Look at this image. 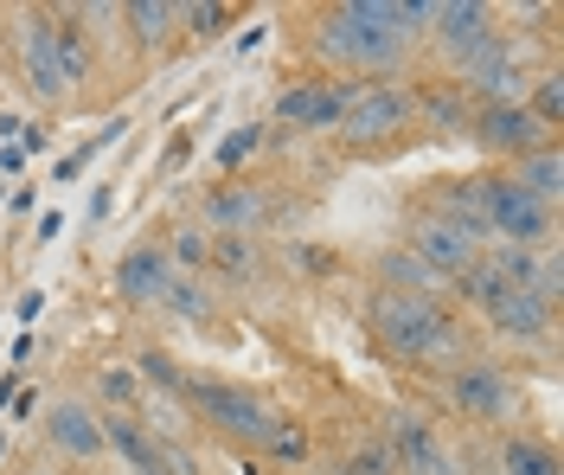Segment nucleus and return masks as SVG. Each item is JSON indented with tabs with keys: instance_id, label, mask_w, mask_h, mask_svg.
I'll return each instance as SVG.
<instances>
[{
	"instance_id": "obj_26",
	"label": "nucleus",
	"mask_w": 564,
	"mask_h": 475,
	"mask_svg": "<svg viewBox=\"0 0 564 475\" xmlns=\"http://www.w3.org/2000/svg\"><path fill=\"white\" fill-rule=\"evenodd\" d=\"M500 475H558V450L539 438H507L500 443Z\"/></svg>"
},
{
	"instance_id": "obj_45",
	"label": "nucleus",
	"mask_w": 564,
	"mask_h": 475,
	"mask_svg": "<svg viewBox=\"0 0 564 475\" xmlns=\"http://www.w3.org/2000/svg\"><path fill=\"white\" fill-rule=\"evenodd\" d=\"M334 475H340V469H334Z\"/></svg>"
},
{
	"instance_id": "obj_43",
	"label": "nucleus",
	"mask_w": 564,
	"mask_h": 475,
	"mask_svg": "<svg viewBox=\"0 0 564 475\" xmlns=\"http://www.w3.org/2000/svg\"><path fill=\"white\" fill-rule=\"evenodd\" d=\"M141 475H161V469H141Z\"/></svg>"
},
{
	"instance_id": "obj_16",
	"label": "nucleus",
	"mask_w": 564,
	"mask_h": 475,
	"mask_svg": "<svg viewBox=\"0 0 564 475\" xmlns=\"http://www.w3.org/2000/svg\"><path fill=\"white\" fill-rule=\"evenodd\" d=\"M340 110H347V84H327V77H308L295 90L276 97V122L282 129H340Z\"/></svg>"
},
{
	"instance_id": "obj_32",
	"label": "nucleus",
	"mask_w": 564,
	"mask_h": 475,
	"mask_svg": "<svg viewBox=\"0 0 564 475\" xmlns=\"http://www.w3.org/2000/svg\"><path fill=\"white\" fill-rule=\"evenodd\" d=\"M340 475H398V463H391V443L386 438H359L347 450V469Z\"/></svg>"
},
{
	"instance_id": "obj_28",
	"label": "nucleus",
	"mask_w": 564,
	"mask_h": 475,
	"mask_svg": "<svg viewBox=\"0 0 564 475\" xmlns=\"http://www.w3.org/2000/svg\"><path fill=\"white\" fill-rule=\"evenodd\" d=\"M97 399L109 404V418H129L141 404V379H135V366H104L97 373Z\"/></svg>"
},
{
	"instance_id": "obj_44",
	"label": "nucleus",
	"mask_w": 564,
	"mask_h": 475,
	"mask_svg": "<svg viewBox=\"0 0 564 475\" xmlns=\"http://www.w3.org/2000/svg\"><path fill=\"white\" fill-rule=\"evenodd\" d=\"M0 456H7V443H0Z\"/></svg>"
},
{
	"instance_id": "obj_31",
	"label": "nucleus",
	"mask_w": 564,
	"mask_h": 475,
	"mask_svg": "<svg viewBox=\"0 0 564 475\" xmlns=\"http://www.w3.org/2000/svg\"><path fill=\"white\" fill-rule=\"evenodd\" d=\"M135 379H148V386H161L167 399H180V386H186V366H180L174 354H154V347H148V354L135 360Z\"/></svg>"
},
{
	"instance_id": "obj_1",
	"label": "nucleus",
	"mask_w": 564,
	"mask_h": 475,
	"mask_svg": "<svg viewBox=\"0 0 564 475\" xmlns=\"http://www.w3.org/2000/svg\"><path fill=\"white\" fill-rule=\"evenodd\" d=\"M436 0H340L308 20V58L327 72H347V84H379L411 65V45L430 33Z\"/></svg>"
},
{
	"instance_id": "obj_41",
	"label": "nucleus",
	"mask_w": 564,
	"mask_h": 475,
	"mask_svg": "<svg viewBox=\"0 0 564 475\" xmlns=\"http://www.w3.org/2000/svg\"><path fill=\"white\" fill-rule=\"evenodd\" d=\"M13 411H20V418H33V411H39V392H26V386H20V392H13Z\"/></svg>"
},
{
	"instance_id": "obj_4",
	"label": "nucleus",
	"mask_w": 564,
	"mask_h": 475,
	"mask_svg": "<svg viewBox=\"0 0 564 475\" xmlns=\"http://www.w3.org/2000/svg\"><path fill=\"white\" fill-rule=\"evenodd\" d=\"M180 404H186V418H193V424H206L212 438L238 443V450H263V443H270V431H276V411L257 399L250 386H238V379L186 373Z\"/></svg>"
},
{
	"instance_id": "obj_39",
	"label": "nucleus",
	"mask_w": 564,
	"mask_h": 475,
	"mask_svg": "<svg viewBox=\"0 0 564 475\" xmlns=\"http://www.w3.org/2000/svg\"><path fill=\"white\" fill-rule=\"evenodd\" d=\"M58 231H65V213H39V245H52V238H58Z\"/></svg>"
},
{
	"instance_id": "obj_11",
	"label": "nucleus",
	"mask_w": 564,
	"mask_h": 475,
	"mask_svg": "<svg viewBox=\"0 0 564 475\" xmlns=\"http://www.w3.org/2000/svg\"><path fill=\"white\" fill-rule=\"evenodd\" d=\"M199 225H206L212 238H257V231L276 225V199L250 181H218L199 199Z\"/></svg>"
},
{
	"instance_id": "obj_13",
	"label": "nucleus",
	"mask_w": 564,
	"mask_h": 475,
	"mask_svg": "<svg viewBox=\"0 0 564 475\" xmlns=\"http://www.w3.org/2000/svg\"><path fill=\"white\" fill-rule=\"evenodd\" d=\"M386 443H391V463H398V475H475L456 450H449V443L423 424L417 411H391Z\"/></svg>"
},
{
	"instance_id": "obj_38",
	"label": "nucleus",
	"mask_w": 564,
	"mask_h": 475,
	"mask_svg": "<svg viewBox=\"0 0 564 475\" xmlns=\"http://www.w3.org/2000/svg\"><path fill=\"white\" fill-rule=\"evenodd\" d=\"M20 168H26V148H20V142H0V181H13Z\"/></svg>"
},
{
	"instance_id": "obj_6",
	"label": "nucleus",
	"mask_w": 564,
	"mask_h": 475,
	"mask_svg": "<svg viewBox=\"0 0 564 475\" xmlns=\"http://www.w3.org/2000/svg\"><path fill=\"white\" fill-rule=\"evenodd\" d=\"M417 129L411 90L404 84H347V110H340V142L347 148H391Z\"/></svg>"
},
{
	"instance_id": "obj_42",
	"label": "nucleus",
	"mask_w": 564,
	"mask_h": 475,
	"mask_svg": "<svg viewBox=\"0 0 564 475\" xmlns=\"http://www.w3.org/2000/svg\"><path fill=\"white\" fill-rule=\"evenodd\" d=\"M20 475H65V469H58V463L45 456V463H26V469H20Z\"/></svg>"
},
{
	"instance_id": "obj_25",
	"label": "nucleus",
	"mask_w": 564,
	"mask_h": 475,
	"mask_svg": "<svg viewBox=\"0 0 564 475\" xmlns=\"http://www.w3.org/2000/svg\"><path fill=\"white\" fill-rule=\"evenodd\" d=\"M104 450H116V456L129 463V475L161 469V463H154V438L141 431L135 418H104Z\"/></svg>"
},
{
	"instance_id": "obj_12",
	"label": "nucleus",
	"mask_w": 564,
	"mask_h": 475,
	"mask_svg": "<svg viewBox=\"0 0 564 475\" xmlns=\"http://www.w3.org/2000/svg\"><path fill=\"white\" fill-rule=\"evenodd\" d=\"M494 20H500V13H494L488 0H436V7H430V33L423 39H430V52L456 72L468 52H481V45L500 33Z\"/></svg>"
},
{
	"instance_id": "obj_22",
	"label": "nucleus",
	"mask_w": 564,
	"mask_h": 475,
	"mask_svg": "<svg viewBox=\"0 0 564 475\" xmlns=\"http://www.w3.org/2000/svg\"><path fill=\"white\" fill-rule=\"evenodd\" d=\"M206 277H225L231 290H250V283H263V251H257V238H212Z\"/></svg>"
},
{
	"instance_id": "obj_27",
	"label": "nucleus",
	"mask_w": 564,
	"mask_h": 475,
	"mask_svg": "<svg viewBox=\"0 0 564 475\" xmlns=\"http://www.w3.org/2000/svg\"><path fill=\"white\" fill-rule=\"evenodd\" d=\"M527 116L545 129V136H558V122H564V77L545 65V72L532 77V90H527Z\"/></svg>"
},
{
	"instance_id": "obj_15",
	"label": "nucleus",
	"mask_w": 564,
	"mask_h": 475,
	"mask_svg": "<svg viewBox=\"0 0 564 475\" xmlns=\"http://www.w3.org/2000/svg\"><path fill=\"white\" fill-rule=\"evenodd\" d=\"M468 142L488 148V154H500V161H520V154L558 142V136H545V129L527 116V104H488V110L468 116Z\"/></svg>"
},
{
	"instance_id": "obj_14",
	"label": "nucleus",
	"mask_w": 564,
	"mask_h": 475,
	"mask_svg": "<svg viewBox=\"0 0 564 475\" xmlns=\"http://www.w3.org/2000/svg\"><path fill=\"white\" fill-rule=\"evenodd\" d=\"M481 322L500 341H513V347H545L552 341V322H558V302H545L539 290H494L481 302Z\"/></svg>"
},
{
	"instance_id": "obj_40",
	"label": "nucleus",
	"mask_w": 564,
	"mask_h": 475,
	"mask_svg": "<svg viewBox=\"0 0 564 475\" xmlns=\"http://www.w3.org/2000/svg\"><path fill=\"white\" fill-rule=\"evenodd\" d=\"M13 309H20V322H39V309H45V295H39V290H26L20 302H13Z\"/></svg>"
},
{
	"instance_id": "obj_30",
	"label": "nucleus",
	"mask_w": 564,
	"mask_h": 475,
	"mask_svg": "<svg viewBox=\"0 0 564 475\" xmlns=\"http://www.w3.org/2000/svg\"><path fill=\"white\" fill-rule=\"evenodd\" d=\"M122 136H129V116H109V129H104V136H97V142H84V148H70L65 161H58V174H52V181H58V186L77 181V174H84V168H90V161H97V154H104L109 142H122Z\"/></svg>"
},
{
	"instance_id": "obj_17",
	"label": "nucleus",
	"mask_w": 564,
	"mask_h": 475,
	"mask_svg": "<svg viewBox=\"0 0 564 475\" xmlns=\"http://www.w3.org/2000/svg\"><path fill=\"white\" fill-rule=\"evenodd\" d=\"M167 277H174V263H167L161 245H129V251L116 257V270H109L116 295H122V302H135V309H141V302H154Z\"/></svg>"
},
{
	"instance_id": "obj_21",
	"label": "nucleus",
	"mask_w": 564,
	"mask_h": 475,
	"mask_svg": "<svg viewBox=\"0 0 564 475\" xmlns=\"http://www.w3.org/2000/svg\"><path fill=\"white\" fill-rule=\"evenodd\" d=\"M507 181L527 186L532 199H545V206H558V193H564V154H558V142H545V148H532V154H520V161L507 168Z\"/></svg>"
},
{
	"instance_id": "obj_9",
	"label": "nucleus",
	"mask_w": 564,
	"mask_h": 475,
	"mask_svg": "<svg viewBox=\"0 0 564 475\" xmlns=\"http://www.w3.org/2000/svg\"><path fill=\"white\" fill-rule=\"evenodd\" d=\"M404 251L423 257L443 283H456V277H468V270L481 263L488 245H481L475 231H462V225L436 219V213H411V219H404Z\"/></svg>"
},
{
	"instance_id": "obj_24",
	"label": "nucleus",
	"mask_w": 564,
	"mask_h": 475,
	"mask_svg": "<svg viewBox=\"0 0 564 475\" xmlns=\"http://www.w3.org/2000/svg\"><path fill=\"white\" fill-rule=\"evenodd\" d=\"M161 251H167V263H174L180 277H206V263H212V231L199 219H186L174 225L167 238H161Z\"/></svg>"
},
{
	"instance_id": "obj_8",
	"label": "nucleus",
	"mask_w": 564,
	"mask_h": 475,
	"mask_svg": "<svg viewBox=\"0 0 564 475\" xmlns=\"http://www.w3.org/2000/svg\"><path fill=\"white\" fill-rule=\"evenodd\" d=\"M443 392H449V404H456L468 424H507V418L520 411L513 373H500V366H488V360H456Z\"/></svg>"
},
{
	"instance_id": "obj_29",
	"label": "nucleus",
	"mask_w": 564,
	"mask_h": 475,
	"mask_svg": "<svg viewBox=\"0 0 564 475\" xmlns=\"http://www.w3.org/2000/svg\"><path fill=\"white\" fill-rule=\"evenodd\" d=\"M225 26H231V7L225 0H186L180 7V33L186 39H218Z\"/></svg>"
},
{
	"instance_id": "obj_36",
	"label": "nucleus",
	"mask_w": 564,
	"mask_h": 475,
	"mask_svg": "<svg viewBox=\"0 0 564 475\" xmlns=\"http://www.w3.org/2000/svg\"><path fill=\"white\" fill-rule=\"evenodd\" d=\"M186 161H193V136H174V142H167V154H161V174H180Z\"/></svg>"
},
{
	"instance_id": "obj_34",
	"label": "nucleus",
	"mask_w": 564,
	"mask_h": 475,
	"mask_svg": "<svg viewBox=\"0 0 564 475\" xmlns=\"http://www.w3.org/2000/svg\"><path fill=\"white\" fill-rule=\"evenodd\" d=\"M263 450H270L276 463H308V456H315V443H308V431H302V424H276Z\"/></svg>"
},
{
	"instance_id": "obj_18",
	"label": "nucleus",
	"mask_w": 564,
	"mask_h": 475,
	"mask_svg": "<svg viewBox=\"0 0 564 475\" xmlns=\"http://www.w3.org/2000/svg\"><path fill=\"white\" fill-rule=\"evenodd\" d=\"M372 277H379V290H398V295H436V302H443V290H449V283H443L423 257L404 251V245H391V251L372 257Z\"/></svg>"
},
{
	"instance_id": "obj_3",
	"label": "nucleus",
	"mask_w": 564,
	"mask_h": 475,
	"mask_svg": "<svg viewBox=\"0 0 564 475\" xmlns=\"http://www.w3.org/2000/svg\"><path fill=\"white\" fill-rule=\"evenodd\" d=\"M366 328L379 334L391 360H417V366H449L462 354V328L456 315L436 295H398V290H372L366 302Z\"/></svg>"
},
{
	"instance_id": "obj_19",
	"label": "nucleus",
	"mask_w": 564,
	"mask_h": 475,
	"mask_svg": "<svg viewBox=\"0 0 564 475\" xmlns=\"http://www.w3.org/2000/svg\"><path fill=\"white\" fill-rule=\"evenodd\" d=\"M411 110H417V129H430V136H468V116H475L456 84H423V90H411Z\"/></svg>"
},
{
	"instance_id": "obj_35",
	"label": "nucleus",
	"mask_w": 564,
	"mask_h": 475,
	"mask_svg": "<svg viewBox=\"0 0 564 475\" xmlns=\"http://www.w3.org/2000/svg\"><path fill=\"white\" fill-rule=\"evenodd\" d=\"M289 263H295L302 277H327V270H334V257L321 251V245H289Z\"/></svg>"
},
{
	"instance_id": "obj_10",
	"label": "nucleus",
	"mask_w": 564,
	"mask_h": 475,
	"mask_svg": "<svg viewBox=\"0 0 564 475\" xmlns=\"http://www.w3.org/2000/svg\"><path fill=\"white\" fill-rule=\"evenodd\" d=\"M45 418H39V438L52 456H65V463H97L104 456V411L90 399H77V392H58V399L39 404Z\"/></svg>"
},
{
	"instance_id": "obj_7",
	"label": "nucleus",
	"mask_w": 564,
	"mask_h": 475,
	"mask_svg": "<svg viewBox=\"0 0 564 475\" xmlns=\"http://www.w3.org/2000/svg\"><path fill=\"white\" fill-rule=\"evenodd\" d=\"M481 231H488V245H552V231H558V206H545V199H532L527 186H513L507 174H488V199H481Z\"/></svg>"
},
{
	"instance_id": "obj_33",
	"label": "nucleus",
	"mask_w": 564,
	"mask_h": 475,
	"mask_svg": "<svg viewBox=\"0 0 564 475\" xmlns=\"http://www.w3.org/2000/svg\"><path fill=\"white\" fill-rule=\"evenodd\" d=\"M257 148H263V122H245V129H231V136L218 142V168H225V174H238V168H245Z\"/></svg>"
},
{
	"instance_id": "obj_20",
	"label": "nucleus",
	"mask_w": 564,
	"mask_h": 475,
	"mask_svg": "<svg viewBox=\"0 0 564 475\" xmlns=\"http://www.w3.org/2000/svg\"><path fill=\"white\" fill-rule=\"evenodd\" d=\"M122 26L141 52H167L180 39V0H129L122 7Z\"/></svg>"
},
{
	"instance_id": "obj_5",
	"label": "nucleus",
	"mask_w": 564,
	"mask_h": 475,
	"mask_svg": "<svg viewBox=\"0 0 564 475\" xmlns=\"http://www.w3.org/2000/svg\"><path fill=\"white\" fill-rule=\"evenodd\" d=\"M532 39L527 33H494L481 52H468L449 84L468 97V110H488V104H527L532 90Z\"/></svg>"
},
{
	"instance_id": "obj_2",
	"label": "nucleus",
	"mask_w": 564,
	"mask_h": 475,
	"mask_svg": "<svg viewBox=\"0 0 564 475\" xmlns=\"http://www.w3.org/2000/svg\"><path fill=\"white\" fill-rule=\"evenodd\" d=\"M13 52L20 77L39 104H70L90 77H97V45L77 33L70 7H13Z\"/></svg>"
},
{
	"instance_id": "obj_37",
	"label": "nucleus",
	"mask_w": 564,
	"mask_h": 475,
	"mask_svg": "<svg viewBox=\"0 0 564 475\" xmlns=\"http://www.w3.org/2000/svg\"><path fill=\"white\" fill-rule=\"evenodd\" d=\"M109 213H116V186H97V193H90V225H104L109 219Z\"/></svg>"
},
{
	"instance_id": "obj_23",
	"label": "nucleus",
	"mask_w": 564,
	"mask_h": 475,
	"mask_svg": "<svg viewBox=\"0 0 564 475\" xmlns=\"http://www.w3.org/2000/svg\"><path fill=\"white\" fill-rule=\"evenodd\" d=\"M167 315H180V322H212L218 315V290H212V277H167L161 283V295H154Z\"/></svg>"
}]
</instances>
